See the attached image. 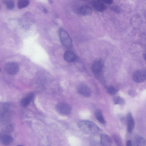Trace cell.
Returning a JSON list of instances; mask_svg holds the SVG:
<instances>
[{"label": "cell", "mask_w": 146, "mask_h": 146, "mask_svg": "<svg viewBox=\"0 0 146 146\" xmlns=\"http://www.w3.org/2000/svg\"><path fill=\"white\" fill-rule=\"evenodd\" d=\"M78 125L82 132L88 135L96 133L99 130L98 126L95 123L90 121H81L78 123Z\"/></svg>", "instance_id": "6da1fadb"}, {"label": "cell", "mask_w": 146, "mask_h": 146, "mask_svg": "<svg viewBox=\"0 0 146 146\" xmlns=\"http://www.w3.org/2000/svg\"><path fill=\"white\" fill-rule=\"evenodd\" d=\"M129 94L131 96H135L136 95V93L133 90H130L128 92Z\"/></svg>", "instance_id": "603a6c76"}, {"label": "cell", "mask_w": 146, "mask_h": 146, "mask_svg": "<svg viewBox=\"0 0 146 146\" xmlns=\"http://www.w3.org/2000/svg\"><path fill=\"white\" fill-rule=\"evenodd\" d=\"M101 143L102 145L105 146L111 145L112 143L111 138L108 135H102L100 137Z\"/></svg>", "instance_id": "7c38bea8"}, {"label": "cell", "mask_w": 146, "mask_h": 146, "mask_svg": "<svg viewBox=\"0 0 146 146\" xmlns=\"http://www.w3.org/2000/svg\"><path fill=\"white\" fill-rule=\"evenodd\" d=\"M1 68H0V72L1 71Z\"/></svg>", "instance_id": "4316f807"}, {"label": "cell", "mask_w": 146, "mask_h": 146, "mask_svg": "<svg viewBox=\"0 0 146 146\" xmlns=\"http://www.w3.org/2000/svg\"><path fill=\"white\" fill-rule=\"evenodd\" d=\"M59 35L62 44L65 48H70L72 46V41L68 33L64 29H59Z\"/></svg>", "instance_id": "3957f363"}, {"label": "cell", "mask_w": 146, "mask_h": 146, "mask_svg": "<svg viewBox=\"0 0 146 146\" xmlns=\"http://www.w3.org/2000/svg\"><path fill=\"white\" fill-rule=\"evenodd\" d=\"M30 3L29 0H18L17 3L18 8L22 9L27 7Z\"/></svg>", "instance_id": "e0dca14e"}, {"label": "cell", "mask_w": 146, "mask_h": 146, "mask_svg": "<svg viewBox=\"0 0 146 146\" xmlns=\"http://www.w3.org/2000/svg\"><path fill=\"white\" fill-rule=\"evenodd\" d=\"M127 128L128 132L131 133L135 127V122L131 113L129 112L127 115Z\"/></svg>", "instance_id": "9c48e42d"}, {"label": "cell", "mask_w": 146, "mask_h": 146, "mask_svg": "<svg viewBox=\"0 0 146 146\" xmlns=\"http://www.w3.org/2000/svg\"><path fill=\"white\" fill-rule=\"evenodd\" d=\"M113 138L117 145L119 146H123L121 139L118 135L116 134L114 135H113Z\"/></svg>", "instance_id": "7402d4cb"}, {"label": "cell", "mask_w": 146, "mask_h": 146, "mask_svg": "<svg viewBox=\"0 0 146 146\" xmlns=\"http://www.w3.org/2000/svg\"><path fill=\"white\" fill-rule=\"evenodd\" d=\"M108 94L111 95L115 94L118 91V90L114 86H109L106 88Z\"/></svg>", "instance_id": "44dd1931"}, {"label": "cell", "mask_w": 146, "mask_h": 146, "mask_svg": "<svg viewBox=\"0 0 146 146\" xmlns=\"http://www.w3.org/2000/svg\"><path fill=\"white\" fill-rule=\"evenodd\" d=\"M114 103L115 104H118L121 106L124 105L125 101L124 99L119 96L114 97L113 99Z\"/></svg>", "instance_id": "d6986e66"}, {"label": "cell", "mask_w": 146, "mask_h": 146, "mask_svg": "<svg viewBox=\"0 0 146 146\" xmlns=\"http://www.w3.org/2000/svg\"><path fill=\"white\" fill-rule=\"evenodd\" d=\"M77 92L81 95L88 97L90 96L91 94L90 88L86 85L84 84H79L77 86Z\"/></svg>", "instance_id": "8992f818"}, {"label": "cell", "mask_w": 146, "mask_h": 146, "mask_svg": "<svg viewBox=\"0 0 146 146\" xmlns=\"http://www.w3.org/2000/svg\"><path fill=\"white\" fill-rule=\"evenodd\" d=\"M113 0H102L104 2L108 4H110L112 3Z\"/></svg>", "instance_id": "cb8c5ba5"}, {"label": "cell", "mask_w": 146, "mask_h": 146, "mask_svg": "<svg viewBox=\"0 0 146 146\" xmlns=\"http://www.w3.org/2000/svg\"><path fill=\"white\" fill-rule=\"evenodd\" d=\"M94 115L96 118L100 123L104 124L105 120L103 115L102 111L99 109L96 110L95 112Z\"/></svg>", "instance_id": "2e32d148"}, {"label": "cell", "mask_w": 146, "mask_h": 146, "mask_svg": "<svg viewBox=\"0 0 146 146\" xmlns=\"http://www.w3.org/2000/svg\"><path fill=\"white\" fill-rule=\"evenodd\" d=\"M103 66V62L100 60L94 62L92 66V70L94 74L96 76H99L102 72Z\"/></svg>", "instance_id": "ba28073f"}, {"label": "cell", "mask_w": 146, "mask_h": 146, "mask_svg": "<svg viewBox=\"0 0 146 146\" xmlns=\"http://www.w3.org/2000/svg\"><path fill=\"white\" fill-rule=\"evenodd\" d=\"M2 135L0 133V141H1Z\"/></svg>", "instance_id": "484cf974"}, {"label": "cell", "mask_w": 146, "mask_h": 146, "mask_svg": "<svg viewBox=\"0 0 146 146\" xmlns=\"http://www.w3.org/2000/svg\"><path fill=\"white\" fill-rule=\"evenodd\" d=\"M64 58L66 61L69 62H72L76 60L77 57L73 52L70 50H67L64 54Z\"/></svg>", "instance_id": "8fae6325"}, {"label": "cell", "mask_w": 146, "mask_h": 146, "mask_svg": "<svg viewBox=\"0 0 146 146\" xmlns=\"http://www.w3.org/2000/svg\"><path fill=\"white\" fill-rule=\"evenodd\" d=\"M84 0V1H87V0Z\"/></svg>", "instance_id": "83f0119b"}, {"label": "cell", "mask_w": 146, "mask_h": 146, "mask_svg": "<svg viewBox=\"0 0 146 146\" xmlns=\"http://www.w3.org/2000/svg\"><path fill=\"white\" fill-rule=\"evenodd\" d=\"M92 11V8L88 5H84L80 7L78 10L79 13L81 15L87 16L91 15Z\"/></svg>", "instance_id": "4fadbf2b"}, {"label": "cell", "mask_w": 146, "mask_h": 146, "mask_svg": "<svg viewBox=\"0 0 146 146\" xmlns=\"http://www.w3.org/2000/svg\"><path fill=\"white\" fill-rule=\"evenodd\" d=\"M5 69L6 72L9 74L14 75L18 72L19 67L16 63L12 62H9L6 65Z\"/></svg>", "instance_id": "52a82bcc"}, {"label": "cell", "mask_w": 146, "mask_h": 146, "mask_svg": "<svg viewBox=\"0 0 146 146\" xmlns=\"http://www.w3.org/2000/svg\"><path fill=\"white\" fill-rule=\"evenodd\" d=\"M10 103H0V122L9 121L12 115L13 110Z\"/></svg>", "instance_id": "7a4b0ae2"}, {"label": "cell", "mask_w": 146, "mask_h": 146, "mask_svg": "<svg viewBox=\"0 0 146 146\" xmlns=\"http://www.w3.org/2000/svg\"><path fill=\"white\" fill-rule=\"evenodd\" d=\"M34 96V95L33 93L28 95L21 100V105L24 107L28 106L33 100Z\"/></svg>", "instance_id": "9a60e30c"}, {"label": "cell", "mask_w": 146, "mask_h": 146, "mask_svg": "<svg viewBox=\"0 0 146 146\" xmlns=\"http://www.w3.org/2000/svg\"><path fill=\"white\" fill-rule=\"evenodd\" d=\"M135 143L138 146H144L146 145V141L143 137H139L136 139Z\"/></svg>", "instance_id": "ffe728a7"}, {"label": "cell", "mask_w": 146, "mask_h": 146, "mask_svg": "<svg viewBox=\"0 0 146 146\" xmlns=\"http://www.w3.org/2000/svg\"><path fill=\"white\" fill-rule=\"evenodd\" d=\"M3 2L9 10L13 9L15 7V2L14 0H3Z\"/></svg>", "instance_id": "ac0fdd59"}, {"label": "cell", "mask_w": 146, "mask_h": 146, "mask_svg": "<svg viewBox=\"0 0 146 146\" xmlns=\"http://www.w3.org/2000/svg\"><path fill=\"white\" fill-rule=\"evenodd\" d=\"M132 145V143L131 140H128L126 142V145L127 146H131Z\"/></svg>", "instance_id": "d4e9b609"}, {"label": "cell", "mask_w": 146, "mask_h": 146, "mask_svg": "<svg viewBox=\"0 0 146 146\" xmlns=\"http://www.w3.org/2000/svg\"><path fill=\"white\" fill-rule=\"evenodd\" d=\"M13 141V138L10 135L5 134L2 135L1 142L5 145H8Z\"/></svg>", "instance_id": "5bb4252c"}, {"label": "cell", "mask_w": 146, "mask_h": 146, "mask_svg": "<svg viewBox=\"0 0 146 146\" xmlns=\"http://www.w3.org/2000/svg\"><path fill=\"white\" fill-rule=\"evenodd\" d=\"M94 8L97 11L103 12L106 9L104 4L100 0H94L92 3Z\"/></svg>", "instance_id": "30bf717a"}, {"label": "cell", "mask_w": 146, "mask_h": 146, "mask_svg": "<svg viewBox=\"0 0 146 146\" xmlns=\"http://www.w3.org/2000/svg\"><path fill=\"white\" fill-rule=\"evenodd\" d=\"M146 77V71L144 70H138L135 71L133 76V80L137 83L144 82Z\"/></svg>", "instance_id": "5b68a950"}, {"label": "cell", "mask_w": 146, "mask_h": 146, "mask_svg": "<svg viewBox=\"0 0 146 146\" xmlns=\"http://www.w3.org/2000/svg\"><path fill=\"white\" fill-rule=\"evenodd\" d=\"M56 108L59 113L64 115L70 113L72 110L71 106L69 104L65 102H60L58 104Z\"/></svg>", "instance_id": "277c9868"}]
</instances>
